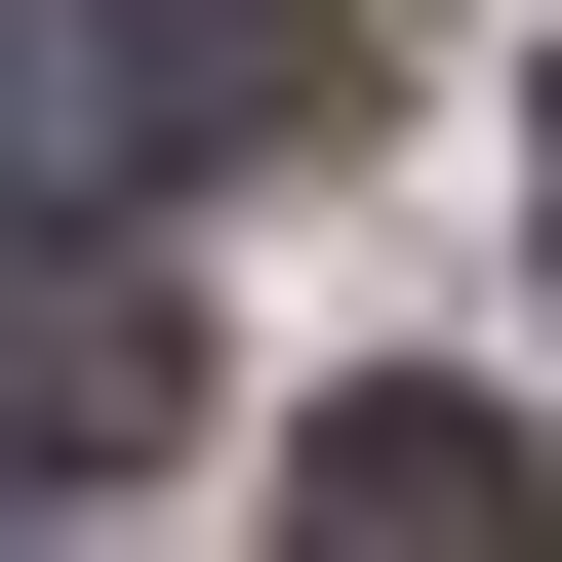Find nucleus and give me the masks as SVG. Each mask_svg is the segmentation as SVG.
Segmentation results:
<instances>
[{"label":"nucleus","instance_id":"nucleus-3","mask_svg":"<svg viewBox=\"0 0 562 562\" xmlns=\"http://www.w3.org/2000/svg\"><path fill=\"white\" fill-rule=\"evenodd\" d=\"M281 562H562V482L482 442V402H322V442H281Z\"/></svg>","mask_w":562,"mask_h":562},{"label":"nucleus","instance_id":"nucleus-1","mask_svg":"<svg viewBox=\"0 0 562 562\" xmlns=\"http://www.w3.org/2000/svg\"><path fill=\"white\" fill-rule=\"evenodd\" d=\"M362 121V0H0V241L161 161H322Z\"/></svg>","mask_w":562,"mask_h":562},{"label":"nucleus","instance_id":"nucleus-4","mask_svg":"<svg viewBox=\"0 0 562 562\" xmlns=\"http://www.w3.org/2000/svg\"><path fill=\"white\" fill-rule=\"evenodd\" d=\"M522 241H562V121H522Z\"/></svg>","mask_w":562,"mask_h":562},{"label":"nucleus","instance_id":"nucleus-2","mask_svg":"<svg viewBox=\"0 0 562 562\" xmlns=\"http://www.w3.org/2000/svg\"><path fill=\"white\" fill-rule=\"evenodd\" d=\"M161 402H201V322L41 201V241H0V482H161Z\"/></svg>","mask_w":562,"mask_h":562}]
</instances>
